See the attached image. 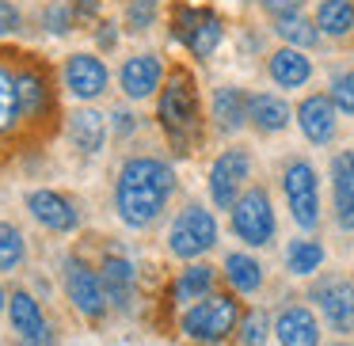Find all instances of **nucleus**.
<instances>
[{"instance_id": "31", "label": "nucleus", "mask_w": 354, "mask_h": 346, "mask_svg": "<svg viewBox=\"0 0 354 346\" xmlns=\"http://www.w3.org/2000/svg\"><path fill=\"white\" fill-rule=\"evenodd\" d=\"M331 103H335V110H343V115H354V69L339 73V77L331 80Z\"/></svg>"}, {"instance_id": "4", "label": "nucleus", "mask_w": 354, "mask_h": 346, "mask_svg": "<svg viewBox=\"0 0 354 346\" xmlns=\"http://www.w3.org/2000/svg\"><path fill=\"white\" fill-rule=\"evenodd\" d=\"M214 244H217V221H214V213L202 209V206H187L168 232V247L179 259H194V255L209 251Z\"/></svg>"}, {"instance_id": "17", "label": "nucleus", "mask_w": 354, "mask_h": 346, "mask_svg": "<svg viewBox=\"0 0 354 346\" xmlns=\"http://www.w3.org/2000/svg\"><path fill=\"white\" fill-rule=\"evenodd\" d=\"M8 308H12V327H16L27 343L42 346L50 338L46 320H42V312H39V305H35L31 293H12V305Z\"/></svg>"}, {"instance_id": "11", "label": "nucleus", "mask_w": 354, "mask_h": 346, "mask_svg": "<svg viewBox=\"0 0 354 346\" xmlns=\"http://www.w3.org/2000/svg\"><path fill=\"white\" fill-rule=\"evenodd\" d=\"M65 88H69L77 99H95V95H103V88H107V69H103V61L92 54H73L69 61H65Z\"/></svg>"}, {"instance_id": "27", "label": "nucleus", "mask_w": 354, "mask_h": 346, "mask_svg": "<svg viewBox=\"0 0 354 346\" xmlns=\"http://www.w3.org/2000/svg\"><path fill=\"white\" fill-rule=\"evenodd\" d=\"M209 285H214V270L202 262V267H187L183 278L176 282V300H202V293H209Z\"/></svg>"}, {"instance_id": "19", "label": "nucleus", "mask_w": 354, "mask_h": 346, "mask_svg": "<svg viewBox=\"0 0 354 346\" xmlns=\"http://www.w3.org/2000/svg\"><path fill=\"white\" fill-rule=\"evenodd\" d=\"M248 118L255 122V130L263 133H278L290 126V107H286V99H278V95H252L248 99Z\"/></svg>"}, {"instance_id": "28", "label": "nucleus", "mask_w": 354, "mask_h": 346, "mask_svg": "<svg viewBox=\"0 0 354 346\" xmlns=\"http://www.w3.org/2000/svg\"><path fill=\"white\" fill-rule=\"evenodd\" d=\"M19 115L24 110H19V95H16V77L0 65V133H8Z\"/></svg>"}, {"instance_id": "12", "label": "nucleus", "mask_w": 354, "mask_h": 346, "mask_svg": "<svg viewBox=\"0 0 354 346\" xmlns=\"http://www.w3.org/2000/svg\"><path fill=\"white\" fill-rule=\"evenodd\" d=\"M331 194H335L339 229L354 232V153H339L331 160Z\"/></svg>"}, {"instance_id": "16", "label": "nucleus", "mask_w": 354, "mask_h": 346, "mask_svg": "<svg viewBox=\"0 0 354 346\" xmlns=\"http://www.w3.org/2000/svg\"><path fill=\"white\" fill-rule=\"evenodd\" d=\"M274 335L282 346H316L320 343V327H316V316L308 308H286L274 323Z\"/></svg>"}, {"instance_id": "29", "label": "nucleus", "mask_w": 354, "mask_h": 346, "mask_svg": "<svg viewBox=\"0 0 354 346\" xmlns=\"http://www.w3.org/2000/svg\"><path fill=\"white\" fill-rule=\"evenodd\" d=\"M19 262H24V232L0 221V270H16Z\"/></svg>"}, {"instance_id": "9", "label": "nucleus", "mask_w": 354, "mask_h": 346, "mask_svg": "<svg viewBox=\"0 0 354 346\" xmlns=\"http://www.w3.org/2000/svg\"><path fill=\"white\" fill-rule=\"evenodd\" d=\"M65 289H69V300L80 308L84 316H103L107 308V293H103V282L84 267V262H69L65 267Z\"/></svg>"}, {"instance_id": "6", "label": "nucleus", "mask_w": 354, "mask_h": 346, "mask_svg": "<svg viewBox=\"0 0 354 346\" xmlns=\"http://www.w3.org/2000/svg\"><path fill=\"white\" fill-rule=\"evenodd\" d=\"M252 175V156L244 148H229L217 156V164L209 168V194L221 209H232L240 198V183Z\"/></svg>"}, {"instance_id": "35", "label": "nucleus", "mask_w": 354, "mask_h": 346, "mask_svg": "<svg viewBox=\"0 0 354 346\" xmlns=\"http://www.w3.org/2000/svg\"><path fill=\"white\" fill-rule=\"evenodd\" d=\"M259 4H263L267 12H274V16H293V12L305 4V0H259Z\"/></svg>"}, {"instance_id": "30", "label": "nucleus", "mask_w": 354, "mask_h": 346, "mask_svg": "<svg viewBox=\"0 0 354 346\" xmlns=\"http://www.w3.org/2000/svg\"><path fill=\"white\" fill-rule=\"evenodd\" d=\"M16 95H19V110L24 115H35L46 103V88H42V80L35 73H19L16 77Z\"/></svg>"}, {"instance_id": "7", "label": "nucleus", "mask_w": 354, "mask_h": 346, "mask_svg": "<svg viewBox=\"0 0 354 346\" xmlns=\"http://www.w3.org/2000/svg\"><path fill=\"white\" fill-rule=\"evenodd\" d=\"M194 118H198V107H194V92L183 77H176L160 95V122L171 137H187L194 133Z\"/></svg>"}, {"instance_id": "23", "label": "nucleus", "mask_w": 354, "mask_h": 346, "mask_svg": "<svg viewBox=\"0 0 354 346\" xmlns=\"http://www.w3.org/2000/svg\"><path fill=\"white\" fill-rule=\"evenodd\" d=\"M316 27L331 39H343L354 31V4L351 0H320L316 8Z\"/></svg>"}, {"instance_id": "25", "label": "nucleus", "mask_w": 354, "mask_h": 346, "mask_svg": "<svg viewBox=\"0 0 354 346\" xmlns=\"http://www.w3.org/2000/svg\"><path fill=\"white\" fill-rule=\"evenodd\" d=\"M320 262H324V247L316 240H293L290 251H286V267L293 274H313V270H320Z\"/></svg>"}, {"instance_id": "24", "label": "nucleus", "mask_w": 354, "mask_h": 346, "mask_svg": "<svg viewBox=\"0 0 354 346\" xmlns=\"http://www.w3.org/2000/svg\"><path fill=\"white\" fill-rule=\"evenodd\" d=\"M225 274H229L232 289H240V293H255L263 285V267L252 255H240V251H232L225 259Z\"/></svg>"}, {"instance_id": "39", "label": "nucleus", "mask_w": 354, "mask_h": 346, "mask_svg": "<svg viewBox=\"0 0 354 346\" xmlns=\"http://www.w3.org/2000/svg\"><path fill=\"white\" fill-rule=\"evenodd\" d=\"M335 346H351V343H335Z\"/></svg>"}, {"instance_id": "32", "label": "nucleus", "mask_w": 354, "mask_h": 346, "mask_svg": "<svg viewBox=\"0 0 354 346\" xmlns=\"http://www.w3.org/2000/svg\"><path fill=\"white\" fill-rule=\"evenodd\" d=\"M240 338H244V346H267V316H263V312L248 316Z\"/></svg>"}, {"instance_id": "1", "label": "nucleus", "mask_w": 354, "mask_h": 346, "mask_svg": "<svg viewBox=\"0 0 354 346\" xmlns=\"http://www.w3.org/2000/svg\"><path fill=\"white\" fill-rule=\"evenodd\" d=\"M171 191H176V171L160 160H130L118 175V191H115V202H118V213H122L126 224L133 229H145L160 217V209L168 206Z\"/></svg>"}, {"instance_id": "38", "label": "nucleus", "mask_w": 354, "mask_h": 346, "mask_svg": "<svg viewBox=\"0 0 354 346\" xmlns=\"http://www.w3.org/2000/svg\"><path fill=\"white\" fill-rule=\"evenodd\" d=\"M0 308H4V289H0Z\"/></svg>"}, {"instance_id": "2", "label": "nucleus", "mask_w": 354, "mask_h": 346, "mask_svg": "<svg viewBox=\"0 0 354 346\" xmlns=\"http://www.w3.org/2000/svg\"><path fill=\"white\" fill-rule=\"evenodd\" d=\"M232 213V232L244 240L248 247H267L274 240V209H270V194L252 186L236 198Z\"/></svg>"}, {"instance_id": "10", "label": "nucleus", "mask_w": 354, "mask_h": 346, "mask_svg": "<svg viewBox=\"0 0 354 346\" xmlns=\"http://www.w3.org/2000/svg\"><path fill=\"white\" fill-rule=\"evenodd\" d=\"M297 126H301V133H305L313 145H328V141L335 137V126H339L331 95H308V99H301Z\"/></svg>"}, {"instance_id": "5", "label": "nucleus", "mask_w": 354, "mask_h": 346, "mask_svg": "<svg viewBox=\"0 0 354 346\" xmlns=\"http://www.w3.org/2000/svg\"><path fill=\"white\" fill-rule=\"evenodd\" d=\"M236 327V300L232 297H206L194 308H187L183 331L198 343H221Z\"/></svg>"}, {"instance_id": "20", "label": "nucleus", "mask_w": 354, "mask_h": 346, "mask_svg": "<svg viewBox=\"0 0 354 346\" xmlns=\"http://www.w3.org/2000/svg\"><path fill=\"white\" fill-rule=\"evenodd\" d=\"M103 293H107V300H115L118 308L130 305V297H133V267L122 259V255H107V259H103Z\"/></svg>"}, {"instance_id": "18", "label": "nucleus", "mask_w": 354, "mask_h": 346, "mask_svg": "<svg viewBox=\"0 0 354 346\" xmlns=\"http://www.w3.org/2000/svg\"><path fill=\"white\" fill-rule=\"evenodd\" d=\"M308 77H313V61H308L301 50L282 46L270 57V80H274L278 88H301Z\"/></svg>"}, {"instance_id": "15", "label": "nucleus", "mask_w": 354, "mask_h": 346, "mask_svg": "<svg viewBox=\"0 0 354 346\" xmlns=\"http://www.w3.org/2000/svg\"><path fill=\"white\" fill-rule=\"evenodd\" d=\"M179 35L187 39L194 57H209L217 50V42H221V19L214 12H191V16H183Z\"/></svg>"}, {"instance_id": "13", "label": "nucleus", "mask_w": 354, "mask_h": 346, "mask_svg": "<svg viewBox=\"0 0 354 346\" xmlns=\"http://www.w3.org/2000/svg\"><path fill=\"white\" fill-rule=\"evenodd\" d=\"M27 206H31L35 221L46 224V229H54V232L77 229V209H73L69 198H62L57 191H35L31 198H27Z\"/></svg>"}, {"instance_id": "3", "label": "nucleus", "mask_w": 354, "mask_h": 346, "mask_svg": "<svg viewBox=\"0 0 354 346\" xmlns=\"http://www.w3.org/2000/svg\"><path fill=\"white\" fill-rule=\"evenodd\" d=\"M286 186V202H290V213L301 229H316L320 221V179H316V168L308 160H293L282 175Z\"/></svg>"}, {"instance_id": "8", "label": "nucleus", "mask_w": 354, "mask_h": 346, "mask_svg": "<svg viewBox=\"0 0 354 346\" xmlns=\"http://www.w3.org/2000/svg\"><path fill=\"white\" fill-rule=\"evenodd\" d=\"M324 308V320L335 331H354V282L346 278H324L313 293Z\"/></svg>"}, {"instance_id": "26", "label": "nucleus", "mask_w": 354, "mask_h": 346, "mask_svg": "<svg viewBox=\"0 0 354 346\" xmlns=\"http://www.w3.org/2000/svg\"><path fill=\"white\" fill-rule=\"evenodd\" d=\"M274 31L282 35V39L290 42L293 50H301V46H313V42L320 39V31H316V27L308 23L305 16H297V12H293V16H278V19H274Z\"/></svg>"}, {"instance_id": "37", "label": "nucleus", "mask_w": 354, "mask_h": 346, "mask_svg": "<svg viewBox=\"0 0 354 346\" xmlns=\"http://www.w3.org/2000/svg\"><path fill=\"white\" fill-rule=\"evenodd\" d=\"M115 118H118V130H122V133H130V126H133V122H130V115H126V110H118Z\"/></svg>"}, {"instance_id": "14", "label": "nucleus", "mask_w": 354, "mask_h": 346, "mask_svg": "<svg viewBox=\"0 0 354 346\" xmlns=\"http://www.w3.org/2000/svg\"><path fill=\"white\" fill-rule=\"evenodd\" d=\"M160 77H164L160 61L153 54H138L122 65V92L130 99H145V95H153L160 88Z\"/></svg>"}, {"instance_id": "36", "label": "nucleus", "mask_w": 354, "mask_h": 346, "mask_svg": "<svg viewBox=\"0 0 354 346\" xmlns=\"http://www.w3.org/2000/svg\"><path fill=\"white\" fill-rule=\"evenodd\" d=\"M46 23L54 27V31H69V12H65V8H50L46 12Z\"/></svg>"}, {"instance_id": "34", "label": "nucleus", "mask_w": 354, "mask_h": 346, "mask_svg": "<svg viewBox=\"0 0 354 346\" xmlns=\"http://www.w3.org/2000/svg\"><path fill=\"white\" fill-rule=\"evenodd\" d=\"M12 31H19V12L0 0V35H12Z\"/></svg>"}, {"instance_id": "22", "label": "nucleus", "mask_w": 354, "mask_h": 346, "mask_svg": "<svg viewBox=\"0 0 354 346\" xmlns=\"http://www.w3.org/2000/svg\"><path fill=\"white\" fill-rule=\"evenodd\" d=\"M214 118L221 130H240L248 122V95L240 88H217L214 92Z\"/></svg>"}, {"instance_id": "21", "label": "nucleus", "mask_w": 354, "mask_h": 346, "mask_svg": "<svg viewBox=\"0 0 354 346\" xmlns=\"http://www.w3.org/2000/svg\"><path fill=\"white\" fill-rule=\"evenodd\" d=\"M69 137L80 153H100L103 137H107V118L100 110H77L69 122Z\"/></svg>"}, {"instance_id": "33", "label": "nucleus", "mask_w": 354, "mask_h": 346, "mask_svg": "<svg viewBox=\"0 0 354 346\" xmlns=\"http://www.w3.org/2000/svg\"><path fill=\"white\" fill-rule=\"evenodd\" d=\"M153 12H156V0H133L130 4V23L138 27V31H145V27L153 23Z\"/></svg>"}]
</instances>
